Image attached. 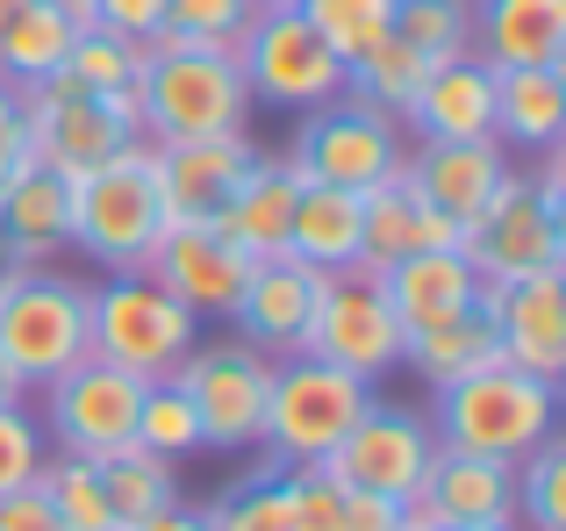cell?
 I'll use <instances>...</instances> for the list:
<instances>
[{
    "label": "cell",
    "mask_w": 566,
    "mask_h": 531,
    "mask_svg": "<svg viewBox=\"0 0 566 531\" xmlns=\"http://www.w3.org/2000/svg\"><path fill=\"white\" fill-rule=\"evenodd\" d=\"M345 531H401V503L366 489H345Z\"/></svg>",
    "instance_id": "46"
},
{
    "label": "cell",
    "mask_w": 566,
    "mask_h": 531,
    "mask_svg": "<svg viewBox=\"0 0 566 531\" xmlns=\"http://www.w3.org/2000/svg\"><path fill=\"white\" fill-rule=\"evenodd\" d=\"M438 244H459V230L444 216H430L401 187V173L359 195V273H380V266H395L409 252H438Z\"/></svg>",
    "instance_id": "26"
},
{
    "label": "cell",
    "mask_w": 566,
    "mask_h": 531,
    "mask_svg": "<svg viewBox=\"0 0 566 531\" xmlns=\"http://www.w3.org/2000/svg\"><path fill=\"white\" fill-rule=\"evenodd\" d=\"M22 8H29V0H0V29H8V22H14Z\"/></svg>",
    "instance_id": "50"
},
{
    "label": "cell",
    "mask_w": 566,
    "mask_h": 531,
    "mask_svg": "<svg viewBox=\"0 0 566 531\" xmlns=\"http://www.w3.org/2000/svg\"><path fill=\"white\" fill-rule=\"evenodd\" d=\"M29 166H36V152H29V123H22V86L0 80V180H14Z\"/></svg>",
    "instance_id": "44"
},
{
    "label": "cell",
    "mask_w": 566,
    "mask_h": 531,
    "mask_svg": "<svg viewBox=\"0 0 566 531\" xmlns=\"http://www.w3.org/2000/svg\"><path fill=\"white\" fill-rule=\"evenodd\" d=\"M502 173H510V152L495 137H416V152H401V187L452 230H467L488 209Z\"/></svg>",
    "instance_id": "16"
},
{
    "label": "cell",
    "mask_w": 566,
    "mask_h": 531,
    "mask_svg": "<svg viewBox=\"0 0 566 531\" xmlns=\"http://www.w3.org/2000/svg\"><path fill=\"white\" fill-rule=\"evenodd\" d=\"M323 280L316 266H302L294 252H273V259H251V280L244 294H237L230 323L244 345H259L265 360H294V352L308 345V316H316L323 302Z\"/></svg>",
    "instance_id": "19"
},
{
    "label": "cell",
    "mask_w": 566,
    "mask_h": 531,
    "mask_svg": "<svg viewBox=\"0 0 566 531\" xmlns=\"http://www.w3.org/2000/svg\"><path fill=\"white\" fill-rule=\"evenodd\" d=\"M401 123L380 108H366V101L337 94L323 101V108L302 115V129H294V144L280 158H287L302 180H323V187H352V195H366V187L395 180L401 173Z\"/></svg>",
    "instance_id": "11"
},
{
    "label": "cell",
    "mask_w": 566,
    "mask_h": 531,
    "mask_svg": "<svg viewBox=\"0 0 566 531\" xmlns=\"http://www.w3.org/2000/svg\"><path fill=\"white\" fill-rule=\"evenodd\" d=\"M0 403H29V388H22V374H14L8 360H0Z\"/></svg>",
    "instance_id": "49"
},
{
    "label": "cell",
    "mask_w": 566,
    "mask_h": 531,
    "mask_svg": "<svg viewBox=\"0 0 566 531\" xmlns=\"http://www.w3.org/2000/svg\"><path fill=\"white\" fill-rule=\"evenodd\" d=\"M401 129H416V137H495V65H481V58L430 65Z\"/></svg>",
    "instance_id": "25"
},
{
    "label": "cell",
    "mask_w": 566,
    "mask_h": 531,
    "mask_svg": "<svg viewBox=\"0 0 566 531\" xmlns=\"http://www.w3.org/2000/svg\"><path fill=\"white\" fill-rule=\"evenodd\" d=\"M208 531H287V503H280V475H251L244 489H230L222 503L201 510Z\"/></svg>",
    "instance_id": "42"
},
{
    "label": "cell",
    "mask_w": 566,
    "mask_h": 531,
    "mask_svg": "<svg viewBox=\"0 0 566 531\" xmlns=\"http://www.w3.org/2000/svg\"><path fill=\"white\" fill-rule=\"evenodd\" d=\"M444 531H516V524H444Z\"/></svg>",
    "instance_id": "51"
},
{
    "label": "cell",
    "mask_w": 566,
    "mask_h": 531,
    "mask_svg": "<svg viewBox=\"0 0 566 531\" xmlns=\"http://www.w3.org/2000/svg\"><path fill=\"white\" fill-rule=\"evenodd\" d=\"M137 123L144 144H172V137H244L251 129V86L237 72V51H208V43H144V72H137Z\"/></svg>",
    "instance_id": "1"
},
{
    "label": "cell",
    "mask_w": 566,
    "mask_h": 531,
    "mask_svg": "<svg viewBox=\"0 0 566 531\" xmlns=\"http://www.w3.org/2000/svg\"><path fill=\"white\" fill-rule=\"evenodd\" d=\"M516 531H566V438L559 431L516 460Z\"/></svg>",
    "instance_id": "37"
},
{
    "label": "cell",
    "mask_w": 566,
    "mask_h": 531,
    "mask_svg": "<svg viewBox=\"0 0 566 531\" xmlns=\"http://www.w3.org/2000/svg\"><path fill=\"white\" fill-rule=\"evenodd\" d=\"M172 381L187 388L193 417H201V452H251L265 431V388H273V360L244 337H201Z\"/></svg>",
    "instance_id": "10"
},
{
    "label": "cell",
    "mask_w": 566,
    "mask_h": 531,
    "mask_svg": "<svg viewBox=\"0 0 566 531\" xmlns=\"http://www.w3.org/2000/svg\"><path fill=\"white\" fill-rule=\"evenodd\" d=\"M72 37H80V29H72V14L57 8V0H29V8L0 29V80H8V86L51 80V72L65 65Z\"/></svg>",
    "instance_id": "31"
},
{
    "label": "cell",
    "mask_w": 566,
    "mask_h": 531,
    "mask_svg": "<svg viewBox=\"0 0 566 531\" xmlns=\"http://www.w3.org/2000/svg\"><path fill=\"white\" fill-rule=\"evenodd\" d=\"M230 51H237V72H244L251 101H265V108L308 115L345 94V58L316 37V22L302 8H259Z\"/></svg>",
    "instance_id": "8"
},
{
    "label": "cell",
    "mask_w": 566,
    "mask_h": 531,
    "mask_svg": "<svg viewBox=\"0 0 566 531\" xmlns=\"http://www.w3.org/2000/svg\"><path fill=\"white\" fill-rule=\"evenodd\" d=\"M294 195H302V173H294L280 152H259V158L244 166V180H237V195L222 201L216 230H222L230 244H244L251 259H273V252H287Z\"/></svg>",
    "instance_id": "24"
},
{
    "label": "cell",
    "mask_w": 566,
    "mask_h": 531,
    "mask_svg": "<svg viewBox=\"0 0 566 531\" xmlns=\"http://www.w3.org/2000/svg\"><path fill=\"white\" fill-rule=\"evenodd\" d=\"M287 252L302 266H316V273H352L359 266V195L352 187L302 180L294 223H287Z\"/></svg>",
    "instance_id": "29"
},
{
    "label": "cell",
    "mask_w": 566,
    "mask_h": 531,
    "mask_svg": "<svg viewBox=\"0 0 566 531\" xmlns=\"http://www.w3.org/2000/svg\"><path fill=\"white\" fill-rule=\"evenodd\" d=\"M444 524H516V467L438 446L423 467V489L401 503V531H444Z\"/></svg>",
    "instance_id": "15"
},
{
    "label": "cell",
    "mask_w": 566,
    "mask_h": 531,
    "mask_svg": "<svg viewBox=\"0 0 566 531\" xmlns=\"http://www.w3.org/2000/svg\"><path fill=\"white\" fill-rule=\"evenodd\" d=\"M137 446L144 452H158V460H193L201 452V417H193V403H187V388L180 381H144V403H137Z\"/></svg>",
    "instance_id": "35"
},
{
    "label": "cell",
    "mask_w": 566,
    "mask_h": 531,
    "mask_svg": "<svg viewBox=\"0 0 566 531\" xmlns=\"http://www.w3.org/2000/svg\"><path fill=\"white\" fill-rule=\"evenodd\" d=\"M430 452H438V431H430L416 409L374 395V409L337 438V452L323 467H331L337 489H366V496H387V503H409V496L423 489Z\"/></svg>",
    "instance_id": "14"
},
{
    "label": "cell",
    "mask_w": 566,
    "mask_h": 531,
    "mask_svg": "<svg viewBox=\"0 0 566 531\" xmlns=\"http://www.w3.org/2000/svg\"><path fill=\"white\" fill-rule=\"evenodd\" d=\"M374 280H380L387 309H395L401 337H409V331H430V323H452L459 309H473V302H481V288H488V280L473 273V259L459 252V244H438V252H409V259L380 266Z\"/></svg>",
    "instance_id": "21"
},
{
    "label": "cell",
    "mask_w": 566,
    "mask_h": 531,
    "mask_svg": "<svg viewBox=\"0 0 566 531\" xmlns=\"http://www.w3.org/2000/svg\"><path fill=\"white\" fill-rule=\"evenodd\" d=\"M302 14L316 22V37L331 43L345 65L366 58L387 29H395V0H302Z\"/></svg>",
    "instance_id": "38"
},
{
    "label": "cell",
    "mask_w": 566,
    "mask_h": 531,
    "mask_svg": "<svg viewBox=\"0 0 566 531\" xmlns=\"http://www.w3.org/2000/svg\"><path fill=\"white\" fill-rule=\"evenodd\" d=\"M280 503H287V531H345V489L331 481V467H287Z\"/></svg>",
    "instance_id": "40"
},
{
    "label": "cell",
    "mask_w": 566,
    "mask_h": 531,
    "mask_svg": "<svg viewBox=\"0 0 566 531\" xmlns=\"http://www.w3.org/2000/svg\"><path fill=\"white\" fill-rule=\"evenodd\" d=\"M22 123H29L36 166H51L57 180H80V173H94L144 144V123H137L129 94H80L65 80L22 86Z\"/></svg>",
    "instance_id": "7"
},
{
    "label": "cell",
    "mask_w": 566,
    "mask_h": 531,
    "mask_svg": "<svg viewBox=\"0 0 566 531\" xmlns=\"http://www.w3.org/2000/svg\"><path fill=\"white\" fill-rule=\"evenodd\" d=\"M459 252L473 259L481 280H531V273H566V201L538 173L510 166L488 209L459 230Z\"/></svg>",
    "instance_id": "6"
},
{
    "label": "cell",
    "mask_w": 566,
    "mask_h": 531,
    "mask_svg": "<svg viewBox=\"0 0 566 531\" xmlns=\"http://www.w3.org/2000/svg\"><path fill=\"white\" fill-rule=\"evenodd\" d=\"M473 58L510 65H566V0H473Z\"/></svg>",
    "instance_id": "23"
},
{
    "label": "cell",
    "mask_w": 566,
    "mask_h": 531,
    "mask_svg": "<svg viewBox=\"0 0 566 531\" xmlns=\"http://www.w3.org/2000/svg\"><path fill=\"white\" fill-rule=\"evenodd\" d=\"M438 446L488 452V460H524L531 446L559 431V381H538L524 366H488L473 381L438 388Z\"/></svg>",
    "instance_id": "4"
},
{
    "label": "cell",
    "mask_w": 566,
    "mask_h": 531,
    "mask_svg": "<svg viewBox=\"0 0 566 531\" xmlns=\"http://www.w3.org/2000/svg\"><path fill=\"white\" fill-rule=\"evenodd\" d=\"M57 8L72 14V29H101V8H94V0H57Z\"/></svg>",
    "instance_id": "48"
},
{
    "label": "cell",
    "mask_w": 566,
    "mask_h": 531,
    "mask_svg": "<svg viewBox=\"0 0 566 531\" xmlns=\"http://www.w3.org/2000/svg\"><path fill=\"white\" fill-rule=\"evenodd\" d=\"M94 352V288L51 266H0V360L22 388H51Z\"/></svg>",
    "instance_id": "2"
},
{
    "label": "cell",
    "mask_w": 566,
    "mask_h": 531,
    "mask_svg": "<svg viewBox=\"0 0 566 531\" xmlns=\"http://www.w3.org/2000/svg\"><path fill=\"white\" fill-rule=\"evenodd\" d=\"M201 345V316L151 273H108L94 288V360H115L144 381H166Z\"/></svg>",
    "instance_id": "9"
},
{
    "label": "cell",
    "mask_w": 566,
    "mask_h": 531,
    "mask_svg": "<svg viewBox=\"0 0 566 531\" xmlns=\"http://www.w3.org/2000/svg\"><path fill=\"white\" fill-rule=\"evenodd\" d=\"M401 366H409V374L438 395V388H452V381H473V374L510 366V360H502V337H495L488 302H473V309H459L452 323H430V331H409V337H401Z\"/></svg>",
    "instance_id": "27"
},
{
    "label": "cell",
    "mask_w": 566,
    "mask_h": 531,
    "mask_svg": "<svg viewBox=\"0 0 566 531\" xmlns=\"http://www.w3.org/2000/svg\"><path fill=\"white\" fill-rule=\"evenodd\" d=\"M137 72H144V43H123L108 29H80L51 80L80 86V94H137Z\"/></svg>",
    "instance_id": "33"
},
{
    "label": "cell",
    "mask_w": 566,
    "mask_h": 531,
    "mask_svg": "<svg viewBox=\"0 0 566 531\" xmlns=\"http://www.w3.org/2000/svg\"><path fill=\"white\" fill-rule=\"evenodd\" d=\"M129 531H208L201 510H187V503H172V510H158V518H144V524H129Z\"/></svg>",
    "instance_id": "47"
},
{
    "label": "cell",
    "mask_w": 566,
    "mask_h": 531,
    "mask_svg": "<svg viewBox=\"0 0 566 531\" xmlns=\"http://www.w3.org/2000/svg\"><path fill=\"white\" fill-rule=\"evenodd\" d=\"M566 137V72L559 65H510L495 72V144L502 152H553Z\"/></svg>",
    "instance_id": "28"
},
{
    "label": "cell",
    "mask_w": 566,
    "mask_h": 531,
    "mask_svg": "<svg viewBox=\"0 0 566 531\" xmlns=\"http://www.w3.org/2000/svg\"><path fill=\"white\" fill-rule=\"evenodd\" d=\"M158 230H166V209H158V187H151V144L72 180V244L101 273H144Z\"/></svg>",
    "instance_id": "5"
},
{
    "label": "cell",
    "mask_w": 566,
    "mask_h": 531,
    "mask_svg": "<svg viewBox=\"0 0 566 531\" xmlns=\"http://www.w3.org/2000/svg\"><path fill=\"white\" fill-rule=\"evenodd\" d=\"M374 409V381L345 374L331 360H273V388H265V475H287V467H323L337 452V438Z\"/></svg>",
    "instance_id": "3"
},
{
    "label": "cell",
    "mask_w": 566,
    "mask_h": 531,
    "mask_svg": "<svg viewBox=\"0 0 566 531\" xmlns=\"http://www.w3.org/2000/svg\"><path fill=\"white\" fill-rule=\"evenodd\" d=\"M43 452H51L43 417H29V403H0V496L29 489L43 475Z\"/></svg>",
    "instance_id": "41"
},
{
    "label": "cell",
    "mask_w": 566,
    "mask_h": 531,
    "mask_svg": "<svg viewBox=\"0 0 566 531\" xmlns=\"http://www.w3.org/2000/svg\"><path fill=\"white\" fill-rule=\"evenodd\" d=\"M259 14V0H166V37L172 43H208L230 51L244 37V22Z\"/></svg>",
    "instance_id": "39"
},
{
    "label": "cell",
    "mask_w": 566,
    "mask_h": 531,
    "mask_svg": "<svg viewBox=\"0 0 566 531\" xmlns=\"http://www.w3.org/2000/svg\"><path fill=\"white\" fill-rule=\"evenodd\" d=\"M395 37L430 65L473 58V0H395Z\"/></svg>",
    "instance_id": "34"
},
{
    "label": "cell",
    "mask_w": 566,
    "mask_h": 531,
    "mask_svg": "<svg viewBox=\"0 0 566 531\" xmlns=\"http://www.w3.org/2000/svg\"><path fill=\"white\" fill-rule=\"evenodd\" d=\"M259 8H302V0H259Z\"/></svg>",
    "instance_id": "52"
},
{
    "label": "cell",
    "mask_w": 566,
    "mask_h": 531,
    "mask_svg": "<svg viewBox=\"0 0 566 531\" xmlns=\"http://www.w3.org/2000/svg\"><path fill=\"white\" fill-rule=\"evenodd\" d=\"M144 273L166 294H180L193 316H230L244 280H251V252L230 244L216 223H166L158 244H151V259H144Z\"/></svg>",
    "instance_id": "18"
},
{
    "label": "cell",
    "mask_w": 566,
    "mask_h": 531,
    "mask_svg": "<svg viewBox=\"0 0 566 531\" xmlns=\"http://www.w3.org/2000/svg\"><path fill=\"white\" fill-rule=\"evenodd\" d=\"M0 531H65V524H57V510H51V496H43V481L0 496Z\"/></svg>",
    "instance_id": "45"
},
{
    "label": "cell",
    "mask_w": 566,
    "mask_h": 531,
    "mask_svg": "<svg viewBox=\"0 0 566 531\" xmlns=\"http://www.w3.org/2000/svg\"><path fill=\"white\" fill-rule=\"evenodd\" d=\"M101 8V29L123 43H158L166 37V0H94Z\"/></svg>",
    "instance_id": "43"
},
{
    "label": "cell",
    "mask_w": 566,
    "mask_h": 531,
    "mask_svg": "<svg viewBox=\"0 0 566 531\" xmlns=\"http://www.w3.org/2000/svg\"><path fill=\"white\" fill-rule=\"evenodd\" d=\"M94 475H101V496H108V510H115V524H123V531L180 503V467L158 460V452H144V446L101 452Z\"/></svg>",
    "instance_id": "30"
},
{
    "label": "cell",
    "mask_w": 566,
    "mask_h": 531,
    "mask_svg": "<svg viewBox=\"0 0 566 531\" xmlns=\"http://www.w3.org/2000/svg\"><path fill=\"white\" fill-rule=\"evenodd\" d=\"M423 80H430V58H416L395 29H387L366 58H352V65H345V94L366 101V108H380V115H395V123L409 115V101H416V86H423Z\"/></svg>",
    "instance_id": "32"
},
{
    "label": "cell",
    "mask_w": 566,
    "mask_h": 531,
    "mask_svg": "<svg viewBox=\"0 0 566 531\" xmlns=\"http://www.w3.org/2000/svg\"><path fill=\"white\" fill-rule=\"evenodd\" d=\"M43 496H51L57 524L65 531H123L108 510V496H101V475L94 460H80V452H43Z\"/></svg>",
    "instance_id": "36"
},
{
    "label": "cell",
    "mask_w": 566,
    "mask_h": 531,
    "mask_svg": "<svg viewBox=\"0 0 566 531\" xmlns=\"http://www.w3.org/2000/svg\"><path fill=\"white\" fill-rule=\"evenodd\" d=\"M302 352L345 366V374H359V381L395 374L401 366V323H395V309H387L380 280L359 273V266L323 280V302H316V316H308V345Z\"/></svg>",
    "instance_id": "13"
},
{
    "label": "cell",
    "mask_w": 566,
    "mask_h": 531,
    "mask_svg": "<svg viewBox=\"0 0 566 531\" xmlns=\"http://www.w3.org/2000/svg\"><path fill=\"white\" fill-rule=\"evenodd\" d=\"M72 244V180L51 166H29L0 180V266H51Z\"/></svg>",
    "instance_id": "22"
},
{
    "label": "cell",
    "mask_w": 566,
    "mask_h": 531,
    "mask_svg": "<svg viewBox=\"0 0 566 531\" xmlns=\"http://www.w3.org/2000/svg\"><path fill=\"white\" fill-rule=\"evenodd\" d=\"M495 316L502 360L538 381H566V273H531V280H488L481 288Z\"/></svg>",
    "instance_id": "20"
},
{
    "label": "cell",
    "mask_w": 566,
    "mask_h": 531,
    "mask_svg": "<svg viewBox=\"0 0 566 531\" xmlns=\"http://www.w3.org/2000/svg\"><path fill=\"white\" fill-rule=\"evenodd\" d=\"M251 158H259L251 129L244 137H172V144H151V187H158L166 223H216Z\"/></svg>",
    "instance_id": "17"
},
{
    "label": "cell",
    "mask_w": 566,
    "mask_h": 531,
    "mask_svg": "<svg viewBox=\"0 0 566 531\" xmlns=\"http://www.w3.org/2000/svg\"><path fill=\"white\" fill-rule=\"evenodd\" d=\"M137 403H144V374H129L115 360H94V352L43 388V417H51L57 452H80V460L137 446Z\"/></svg>",
    "instance_id": "12"
}]
</instances>
